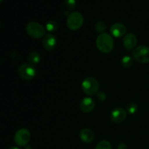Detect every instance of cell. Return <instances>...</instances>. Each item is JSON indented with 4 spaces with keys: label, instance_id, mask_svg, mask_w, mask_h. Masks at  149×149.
Masks as SVG:
<instances>
[{
    "label": "cell",
    "instance_id": "obj_11",
    "mask_svg": "<svg viewBox=\"0 0 149 149\" xmlns=\"http://www.w3.org/2000/svg\"><path fill=\"white\" fill-rule=\"evenodd\" d=\"M126 27L124 24L119 23H116L111 26L110 29V32L111 35L114 37L119 38L122 37V36L126 33Z\"/></svg>",
    "mask_w": 149,
    "mask_h": 149
},
{
    "label": "cell",
    "instance_id": "obj_18",
    "mask_svg": "<svg viewBox=\"0 0 149 149\" xmlns=\"http://www.w3.org/2000/svg\"><path fill=\"white\" fill-rule=\"evenodd\" d=\"M95 149H111V145L109 141H102L97 143Z\"/></svg>",
    "mask_w": 149,
    "mask_h": 149
},
{
    "label": "cell",
    "instance_id": "obj_22",
    "mask_svg": "<svg viewBox=\"0 0 149 149\" xmlns=\"http://www.w3.org/2000/svg\"><path fill=\"white\" fill-rule=\"evenodd\" d=\"M117 149H127V146L125 143H120L119 146H118Z\"/></svg>",
    "mask_w": 149,
    "mask_h": 149
},
{
    "label": "cell",
    "instance_id": "obj_8",
    "mask_svg": "<svg viewBox=\"0 0 149 149\" xmlns=\"http://www.w3.org/2000/svg\"><path fill=\"white\" fill-rule=\"evenodd\" d=\"M111 119L113 122L120 123L122 122L127 117V111L122 108H116L113 109L110 115Z\"/></svg>",
    "mask_w": 149,
    "mask_h": 149
},
{
    "label": "cell",
    "instance_id": "obj_7",
    "mask_svg": "<svg viewBox=\"0 0 149 149\" xmlns=\"http://www.w3.org/2000/svg\"><path fill=\"white\" fill-rule=\"evenodd\" d=\"M30 132L25 128H22L17 130L14 137L15 143L20 146H25L27 145L28 143L30 141Z\"/></svg>",
    "mask_w": 149,
    "mask_h": 149
},
{
    "label": "cell",
    "instance_id": "obj_20",
    "mask_svg": "<svg viewBox=\"0 0 149 149\" xmlns=\"http://www.w3.org/2000/svg\"><path fill=\"white\" fill-rule=\"evenodd\" d=\"M95 29L96 31L97 32H100V33H102V32L104 31L106 29V25L105 24L104 22L103 21H99L96 23L95 25Z\"/></svg>",
    "mask_w": 149,
    "mask_h": 149
},
{
    "label": "cell",
    "instance_id": "obj_2",
    "mask_svg": "<svg viewBox=\"0 0 149 149\" xmlns=\"http://www.w3.org/2000/svg\"><path fill=\"white\" fill-rule=\"evenodd\" d=\"M81 89L87 95H94L98 92L99 83L96 79L93 77H87L84 79L81 83Z\"/></svg>",
    "mask_w": 149,
    "mask_h": 149
},
{
    "label": "cell",
    "instance_id": "obj_12",
    "mask_svg": "<svg viewBox=\"0 0 149 149\" xmlns=\"http://www.w3.org/2000/svg\"><path fill=\"white\" fill-rule=\"evenodd\" d=\"M138 39L134 33H129L125 36L123 39V45L127 49H132L136 46Z\"/></svg>",
    "mask_w": 149,
    "mask_h": 149
},
{
    "label": "cell",
    "instance_id": "obj_15",
    "mask_svg": "<svg viewBox=\"0 0 149 149\" xmlns=\"http://www.w3.org/2000/svg\"><path fill=\"white\" fill-rule=\"evenodd\" d=\"M121 64L125 68H130L133 65V58L128 55L124 56L121 60Z\"/></svg>",
    "mask_w": 149,
    "mask_h": 149
},
{
    "label": "cell",
    "instance_id": "obj_16",
    "mask_svg": "<svg viewBox=\"0 0 149 149\" xmlns=\"http://www.w3.org/2000/svg\"><path fill=\"white\" fill-rule=\"evenodd\" d=\"M45 28H46V29L49 32H55L58 30V23H57L56 21H55V20H49V21L46 23Z\"/></svg>",
    "mask_w": 149,
    "mask_h": 149
},
{
    "label": "cell",
    "instance_id": "obj_17",
    "mask_svg": "<svg viewBox=\"0 0 149 149\" xmlns=\"http://www.w3.org/2000/svg\"><path fill=\"white\" fill-rule=\"evenodd\" d=\"M138 106L135 103H130L127 106L126 111H127L130 114H133L138 111Z\"/></svg>",
    "mask_w": 149,
    "mask_h": 149
},
{
    "label": "cell",
    "instance_id": "obj_23",
    "mask_svg": "<svg viewBox=\"0 0 149 149\" xmlns=\"http://www.w3.org/2000/svg\"><path fill=\"white\" fill-rule=\"evenodd\" d=\"M8 149H20V148H17V147H15V146H12V147H10Z\"/></svg>",
    "mask_w": 149,
    "mask_h": 149
},
{
    "label": "cell",
    "instance_id": "obj_21",
    "mask_svg": "<svg viewBox=\"0 0 149 149\" xmlns=\"http://www.w3.org/2000/svg\"><path fill=\"white\" fill-rule=\"evenodd\" d=\"M96 97H97V100L100 101H104L106 99V95L103 92H97V93L96 94Z\"/></svg>",
    "mask_w": 149,
    "mask_h": 149
},
{
    "label": "cell",
    "instance_id": "obj_9",
    "mask_svg": "<svg viewBox=\"0 0 149 149\" xmlns=\"http://www.w3.org/2000/svg\"><path fill=\"white\" fill-rule=\"evenodd\" d=\"M57 44V40L55 36L52 33H47L44 36L42 40V45L45 49L48 51H51L55 47Z\"/></svg>",
    "mask_w": 149,
    "mask_h": 149
},
{
    "label": "cell",
    "instance_id": "obj_19",
    "mask_svg": "<svg viewBox=\"0 0 149 149\" xmlns=\"http://www.w3.org/2000/svg\"><path fill=\"white\" fill-rule=\"evenodd\" d=\"M64 5L68 10H73L76 6V0H65Z\"/></svg>",
    "mask_w": 149,
    "mask_h": 149
},
{
    "label": "cell",
    "instance_id": "obj_10",
    "mask_svg": "<svg viewBox=\"0 0 149 149\" xmlns=\"http://www.w3.org/2000/svg\"><path fill=\"white\" fill-rule=\"evenodd\" d=\"M95 106V103L91 97H84L80 102V109L85 113H89L94 110Z\"/></svg>",
    "mask_w": 149,
    "mask_h": 149
},
{
    "label": "cell",
    "instance_id": "obj_24",
    "mask_svg": "<svg viewBox=\"0 0 149 149\" xmlns=\"http://www.w3.org/2000/svg\"><path fill=\"white\" fill-rule=\"evenodd\" d=\"M3 1V0H0V2H1V1Z\"/></svg>",
    "mask_w": 149,
    "mask_h": 149
},
{
    "label": "cell",
    "instance_id": "obj_14",
    "mask_svg": "<svg viewBox=\"0 0 149 149\" xmlns=\"http://www.w3.org/2000/svg\"><path fill=\"white\" fill-rule=\"evenodd\" d=\"M28 60H29V64L32 65H36L40 61V55L38 52H31L29 53V56H28Z\"/></svg>",
    "mask_w": 149,
    "mask_h": 149
},
{
    "label": "cell",
    "instance_id": "obj_3",
    "mask_svg": "<svg viewBox=\"0 0 149 149\" xmlns=\"http://www.w3.org/2000/svg\"><path fill=\"white\" fill-rule=\"evenodd\" d=\"M84 23V17L81 13L73 12L70 13L67 18V26L71 30H78Z\"/></svg>",
    "mask_w": 149,
    "mask_h": 149
},
{
    "label": "cell",
    "instance_id": "obj_6",
    "mask_svg": "<svg viewBox=\"0 0 149 149\" xmlns=\"http://www.w3.org/2000/svg\"><path fill=\"white\" fill-rule=\"evenodd\" d=\"M18 74L23 79L31 80L35 77L36 71L34 66L29 63H23L18 68Z\"/></svg>",
    "mask_w": 149,
    "mask_h": 149
},
{
    "label": "cell",
    "instance_id": "obj_13",
    "mask_svg": "<svg viewBox=\"0 0 149 149\" xmlns=\"http://www.w3.org/2000/svg\"><path fill=\"white\" fill-rule=\"evenodd\" d=\"M79 138L84 143H90L94 140V133L91 130L84 128L80 131Z\"/></svg>",
    "mask_w": 149,
    "mask_h": 149
},
{
    "label": "cell",
    "instance_id": "obj_1",
    "mask_svg": "<svg viewBox=\"0 0 149 149\" xmlns=\"http://www.w3.org/2000/svg\"><path fill=\"white\" fill-rule=\"evenodd\" d=\"M114 45L113 39L110 34L107 33H102L96 39L97 48L103 53H109L112 51Z\"/></svg>",
    "mask_w": 149,
    "mask_h": 149
},
{
    "label": "cell",
    "instance_id": "obj_5",
    "mask_svg": "<svg viewBox=\"0 0 149 149\" xmlns=\"http://www.w3.org/2000/svg\"><path fill=\"white\" fill-rule=\"evenodd\" d=\"M28 34L32 38L39 39L45 35V29L36 22H31L26 26Z\"/></svg>",
    "mask_w": 149,
    "mask_h": 149
},
{
    "label": "cell",
    "instance_id": "obj_4",
    "mask_svg": "<svg viewBox=\"0 0 149 149\" xmlns=\"http://www.w3.org/2000/svg\"><path fill=\"white\" fill-rule=\"evenodd\" d=\"M133 58L141 63H149V47L145 45L137 47L132 52Z\"/></svg>",
    "mask_w": 149,
    "mask_h": 149
}]
</instances>
